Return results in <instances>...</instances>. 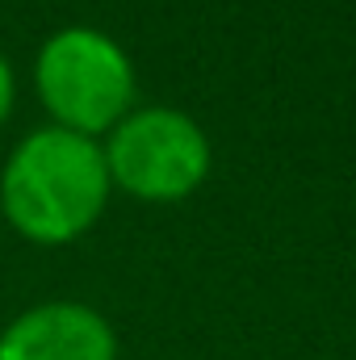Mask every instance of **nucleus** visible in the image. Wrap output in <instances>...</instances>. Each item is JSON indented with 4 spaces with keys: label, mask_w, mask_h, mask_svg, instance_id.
Segmentation results:
<instances>
[{
    "label": "nucleus",
    "mask_w": 356,
    "mask_h": 360,
    "mask_svg": "<svg viewBox=\"0 0 356 360\" xmlns=\"http://www.w3.org/2000/svg\"><path fill=\"white\" fill-rule=\"evenodd\" d=\"M105 151L89 134L63 126L21 139L0 176V205L8 222L38 243H63L89 231L105 210Z\"/></svg>",
    "instance_id": "nucleus-1"
},
{
    "label": "nucleus",
    "mask_w": 356,
    "mask_h": 360,
    "mask_svg": "<svg viewBox=\"0 0 356 360\" xmlns=\"http://www.w3.org/2000/svg\"><path fill=\"white\" fill-rule=\"evenodd\" d=\"M38 92L63 130L92 134L126 113L134 96V72L109 34L68 25L51 34L38 55Z\"/></svg>",
    "instance_id": "nucleus-2"
},
{
    "label": "nucleus",
    "mask_w": 356,
    "mask_h": 360,
    "mask_svg": "<svg viewBox=\"0 0 356 360\" xmlns=\"http://www.w3.org/2000/svg\"><path fill=\"white\" fill-rule=\"evenodd\" d=\"M109 180L147 201L193 193L210 172V143L193 117L177 109H139L117 122L105 147Z\"/></svg>",
    "instance_id": "nucleus-3"
},
{
    "label": "nucleus",
    "mask_w": 356,
    "mask_h": 360,
    "mask_svg": "<svg viewBox=\"0 0 356 360\" xmlns=\"http://www.w3.org/2000/svg\"><path fill=\"white\" fill-rule=\"evenodd\" d=\"M0 360H113V331L80 302H46L4 327Z\"/></svg>",
    "instance_id": "nucleus-4"
},
{
    "label": "nucleus",
    "mask_w": 356,
    "mask_h": 360,
    "mask_svg": "<svg viewBox=\"0 0 356 360\" xmlns=\"http://www.w3.org/2000/svg\"><path fill=\"white\" fill-rule=\"evenodd\" d=\"M8 105H13V72H8V63L0 59V122H4Z\"/></svg>",
    "instance_id": "nucleus-5"
}]
</instances>
